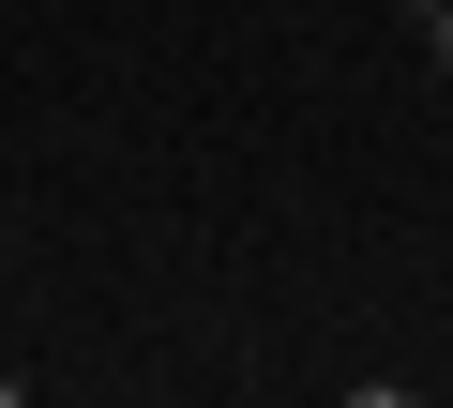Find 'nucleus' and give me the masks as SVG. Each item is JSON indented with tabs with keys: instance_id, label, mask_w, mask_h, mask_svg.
I'll return each instance as SVG.
<instances>
[{
	"instance_id": "obj_1",
	"label": "nucleus",
	"mask_w": 453,
	"mask_h": 408,
	"mask_svg": "<svg viewBox=\"0 0 453 408\" xmlns=\"http://www.w3.org/2000/svg\"><path fill=\"white\" fill-rule=\"evenodd\" d=\"M423 61H438V76H453V16H423Z\"/></svg>"
},
{
	"instance_id": "obj_2",
	"label": "nucleus",
	"mask_w": 453,
	"mask_h": 408,
	"mask_svg": "<svg viewBox=\"0 0 453 408\" xmlns=\"http://www.w3.org/2000/svg\"><path fill=\"white\" fill-rule=\"evenodd\" d=\"M393 16H408V31H423V16H453V0H393Z\"/></svg>"
}]
</instances>
